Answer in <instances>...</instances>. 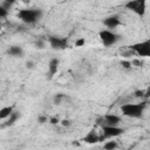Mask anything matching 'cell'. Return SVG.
Instances as JSON below:
<instances>
[{"instance_id":"d6986e66","label":"cell","mask_w":150,"mask_h":150,"mask_svg":"<svg viewBox=\"0 0 150 150\" xmlns=\"http://www.w3.org/2000/svg\"><path fill=\"white\" fill-rule=\"evenodd\" d=\"M7 13H8V9L5 8V7H2V6H0V16L1 18H5L7 15Z\"/></svg>"},{"instance_id":"4fadbf2b","label":"cell","mask_w":150,"mask_h":150,"mask_svg":"<svg viewBox=\"0 0 150 150\" xmlns=\"http://www.w3.org/2000/svg\"><path fill=\"white\" fill-rule=\"evenodd\" d=\"M14 111V108L13 105H7V107H2L0 109V118L1 120H6L12 112Z\"/></svg>"},{"instance_id":"e0dca14e","label":"cell","mask_w":150,"mask_h":150,"mask_svg":"<svg viewBox=\"0 0 150 150\" xmlns=\"http://www.w3.org/2000/svg\"><path fill=\"white\" fill-rule=\"evenodd\" d=\"M121 66L123 67V68H125V69H129L132 64H131V61H127V60H123V61H121Z\"/></svg>"},{"instance_id":"603a6c76","label":"cell","mask_w":150,"mask_h":150,"mask_svg":"<svg viewBox=\"0 0 150 150\" xmlns=\"http://www.w3.org/2000/svg\"><path fill=\"white\" fill-rule=\"evenodd\" d=\"M61 121L57 118V117H52V118H49V123L50 124H53V125H55V124H57V123H60Z\"/></svg>"},{"instance_id":"9c48e42d","label":"cell","mask_w":150,"mask_h":150,"mask_svg":"<svg viewBox=\"0 0 150 150\" xmlns=\"http://www.w3.org/2000/svg\"><path fill=\"white\" fill-rule=\"evenodd\" d=\"M103 25L107 27V28H116L117 26L121 25V20H120V16L114 14V15H109L107 16L104 20H103Z\"/></svg>"},{"instance_id":"44dd1931","label":"cell","mask_w":150,"mask_h":150,"mask_svg":"<svg viewBox=\"0 0 150 150\" xmlns=\"http://www.w3.org/2000/svg\"><path fill=\"white\" fill-rule=\"evenodd\" d=\"M35 45H36V47L40 48V49H42V48L45 47V42H43V40H41V39H39V40L35 42Z\"/></svg>"},{"instance_id":"83f0119b","label":"cell","mask_w":150,"mask_h":150,"mask_svg":"<svg viewBox=\"0 0 150 150\" xmlns=\"http://www.w3.org/2000/svg\"><path fill=\"white\" fill-rule=\"evenodd\" d=\"M22 1H23L25 4H28V2H29V0H22Z\"/></svg>"},{"instance_id":"8fae6325","label":"cell","mask_w":150,"mask_h":150,"mask_svg":"<svg viewBox=\"0 0 150 150\" xmlns=\"http://www.w3.org/2000/svg\"><path fill=\"white\" fill-rule=\"evenodd\" d=\"M59 66H60V60L57 57H53V59L49 60V62H48V73H49L50 76H53L57 73Z\"/></svg>"},{"instance_id":"6da1fadb","label":"cell","mask_w":150,"mask_h":150,"mask_svg":"<svg viewBox=\"0 0 150 150\" xmlns=\"http://www.w3.org/2000/svg\"><path fill=\"white\" fill-rule=\"evenodd\" d=\"M41 15H42V11L39 8H23L18 12V18L27 25L35 23L41 18Z\"/></svg>"},{"instance_id":"ba28073f","label":"cell","mask_w":150,"mask_h":150,"mask_svg":"<svg viewBox=\"0 0 150 150\" xmlns=\"http://www.w3.org/2000/svg\"><path fill=\"white\" fill-rule=\"evenodd\" d=\"M100 120L102 121V122H100V123H102V125H118L121 122V118L114 114H107Z\"/></svg>"},{"instance_id":"8992f818","label":"cell","mask_w":150,"mask_h":150,"mask_svg":"<svg viewBox=\"0 0 150 150\" xmlns=\"http://www.w3.org/2000/svg\"><path fill=\"white\" fill-rule=\"evenodd\" d=\"M102 132L103 138H112L122 135L124 132V129L118 125H102Z\"/></svg>"},{"instance_id":"d4e9b609","label":"cell","mask_w":150,"mask_h":150,"mask_svg":"<svg viewBox=\"0 0 150 150\" xmlns=\"http://www.w3.org/2000/svg\"><path fill=\"white\" fill-rule=\"evenodd\" d=\"M63 97V95H61V94H59V95H56L55 97H54V102H55V104H60V100Z\"/></svg>"},{"instance_id":"277c9868","label":"cell","mask_w":150,"mask_h":150,"mask_svg":"<svg viewBox=\"0 0 150 150\" xmlns=\"http://www.w3.org/2000/svg\"><path fill=\"white\" fill-rule=\"evenodd\" d=\"M129 49H131L138 56L150 57V39L145 40V41H142V42L134 43V45L129 46Z\"/></svg>"},{"instance_id":"2e32d148","label":"cell","mask_w":150,"mask_h":150,"mask_svg":"<svg viewBox=\"0 0 150 150\" xmlns=\"http://www.w3.org/2000/svg\"><path fill=\"white\" fill-rule=\"evenodd\" d=\"M15 1H16V0H4L2 4H1V6L5 7V8H7V9H9V7H11Z\"/></svg>"},{"instance_id":"5b68a950","label":"cell","mask_w":150,"mask_h":150,"mask_svg":"<svg viewBox=\"0 0 150 150\" xmlns=\"http://www.w3.org/2000/svg\"><path fill=\"white\" fill-rule=\"evenodd\" d=\"M98 36H100L101 42H102L103 46H105V47H109V46L115 45V43L118 41V39H120V36H118L116 33H114V32H111V30H109V29H102V30L98 33Z\"/></svg>"},{"instance_id":"7402d4cb","label":"cell","mask_w":150,"mask_h":150,"mask_svg":"<svg viewBox=\"0 0 150 150\" xmlns=\"http://www.w3.org/2000/svg\"><path fill=\"white\" fill-rule=\"evenodd\" d=\"M131 64H132V66H136V67H141V66H142V61H141V60H137V59H134V60L131 61Z\"/></svg>"},{"instance_id":"30bf717a","label":"cell","mask_w":150,"mask_h":150,"mask_svg":"<svg viewBox=\"0 0 150 150\" xmlns=\"http://www.w3.org/2000/svg\"><path fill=\"white\" fill-rule=\"evenodd\" d=\"M82 141L86 142V143H88V144H95V143H97V142L101 141V137H100L94 130H90V131L82 138Z\"/></svg>"},{"instance_id":"ac0fdd59","label":"cell","mask_w":150,"mask_h":150,"mask_svg":"<svg viewBox=\"0 0 150 150\" xmlns=\"http://www.w3.org/2000/svg\"><path fill=\"white\" fill-rule=\"evenodd\" d=\"M84 43H86V40H84L83 38L77 39V40L75 41V46H76V47H82V46H84Z\"/></svg>"},{"instance_id":"484cf974","label":"cell","mask_w":150,"mask_h":150,"mask_svg":"<svg viewBox=\"0 0 150 150\" xmlns=\"http://www.w3.org/2000/svg\"><path fill=\"white\" fill-rule=\"evenodd\" d=\"M26 67H27V68H29V69H32V68L34 67V63H33L32 61H28V62L26 63Z\"/></svg>"},{"instance_id":"7c38bea8","label":"cell","mask_w":150,"mask_h":150,"mask_svg":"<svg viewBox=\"0 0 150 150\" xmlns=\"http://www.w3.org/2000/svg\"><path fill=\"white\" fill-rule=\"evenodd\" d=\"M7 53H8V55H11L13 57H21L23 55V49H22V47L14 45L7 49Z\"/></svg>"},{"instance_id":"9a60e30c","label":"cell","mask_w":150,"mask_h":150,"mask_svg":"<svg viewBox=\"0 0 150 150\" xmlns=\"http://www.w3.org/2000/svg\"><path fill=\"white\" fill-rule=\"evenodd\" d=\"M117 142L116 141H108V142H105L104 144H103V148L105 149V150H112V149H115V148H117Z\"/></svg>"},{"instance_id":"3957f363","label":"cell","mask_w":150,"mask_h":150,"mask_svg":"<svg viewBox=\"0 0 150 150\" xmlns=\"http://www.w3.org/2000/svg\"><path fill=\"white\" fill-rule=\"evenodd\" d=\"M124 7L138 16H143L146 11V0H129Z\"/></svg>"},{"instance_id":"5bb4252c","label":"cell","mask_w":150,"mask_h":150,"mask_svg":"<svg viewBox=\"0 0 150 150\" xmlns=\"http://www.w3.org/2000/svg\"><path fill=\"white\" fill-rule=\"evenodd\" d=\"M19 116H20V114H19L18 111H13V112L7 117V122L5 123V125H7V127L13 125V124L16 122V120L19 118Z\"/></svg>"},{"instance_id":"52a82bcc","label":"cell","mask_w":150,"mask_h":150,"mask_svg":"<svg viewBox=\"0 0 150 150\" xmlns=\"http://www.w3.org/2000/svg\"><path fill=\"white\" fill-rule=\"evenodd\" d=\"M48 42L53 49H66L68 47V41L66 38L50 35L48 36Z\"/></svg>"},{"instance_id":"ffe728a7","label":"cell","mask_w":150,"mask_h":150,"mask_svg":"<svg viewBox=\"0 0 150 150\" xmlns=\"http://www.w3.org/2000/svg\"><path fill=\"white\" fill-rule=\"evenodd\" d=\"M48 121V118H47V116H43V115H40L39 117H38V122L40 123V124H43V123H46Z\"/></svg>"},{"instance_id":"7a4b0ae2","label":"cell","mask_w":150,"mask_h":150,"mask_svg":"<svg viewBox=\"0 0 150 150\" xmlns=\"http://www.w3.org/2000/svg\"><path fill=\"white\" fill-rule=\"evenodd\" d=\"M144 108V103H124L121 105V111L127 117L139 118L143 116Z\"/></svg>"},{"instance_id":"4316f807","label":"cell","mask_w":150,"mask_h":150,"mask_svg":"<svg viewBox=\"0 0 150 150\" xmlns=\"http://www.w3.org/2000/svg\"><path fill=\"white\" fill-rule=\"evenodd\" d=\"M143 93H144L143 90H141V91H139V90H137L135 94H136V96H143Z\"/></svg>"},{"instance_id":"cb8c5ba5","label":"cell","mask_w":150,"mask_h":150,"mask_svg":"<svg viewBox=\"0 0 150 150\" xmlns=\"http://www.w3.org/2000/svg\"><path fill=\"white\" fill-rule=\"evenodd\" d=\"M60 123H61V125H62V127H69V125L71 124V122H70L69 120H62Z\"/></svg>"}]
</instances>
